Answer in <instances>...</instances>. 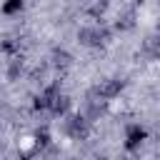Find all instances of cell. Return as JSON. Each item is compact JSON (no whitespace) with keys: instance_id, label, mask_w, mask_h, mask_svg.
<instances>
[{"instance_id":"cell-11","label":"cell","mask_w":160,"mask_h":160,"mask_svg":"<svg viewBox=\"0 0 160 160\" xmlns=\"http://www.w3.org/2000/svg\"><path fill=\"white\" fill-rule=\"evenodd\" d=\"M22 70H25V60L20 58V55H15V58H10L8 60V80H18L20 75H22Z\"/></svg>"},{"instance_id":"cell-16","label":"cell","mask_w":160,"mask_h":160,"mask_svg":"<svg viewBox=\"0 0 160 160\" xmlns=\"http://www.w3.org/2000/svg\"><path fill=\"white\" fill-rule=\"evenodd\" d=\"M95 160H110V158H108V152H98V155H95Z\"/></svg>"},{"instance_id":"cell-10","label":"cell","mask_w":160,"mask_h":160,"mask_svg":"<svg viewBox=\"0 0 160 160\" xmlns=\"http://www.w3.org/2000/svg\"><path fill=\"white\" fill-rule=\"evenodd\" d=\"M50 65H52L55 70H68V68L72 65V55H70L65 48H52V52H50Z\"/></svg>"},{"instance_id":"cell-12","label":"cell","mask_w":160,"mask_h":160,"mask_svg":"<svg viewBox=\"0 0 160 160\" xmlns=\"http://www.w3.org/2000/svg\"><path fill=\"white\" fill-rule=\"evenodd\" d=\"M22 8H25V0H5V2L0 5V12L8 15V18H12V15L22 12Z\"/></svg>"},{"instance_id":"cell-3","label":"cell","mask_w":160,"mask_h":160,"mask_svg":"<svg viewBox=\"0 0 160 160\" xmlns=\"http://www.w3.org/2000/svg\"><path fill=\"white\" fill-rule=\"evenodd\" d=\"M125 85H128V80H125V78H102L100 82H95V85H92L90 95L102 98V100H112V98H118V95L125 90Z\"/></svg>"},{"instance_id":"cell-7","label":"cell","mask_w":160,"mask_h":160,"mask_svg":"<svg viewBox=\"0 0 160 160\" xmlns=\"http://www.w3.org/2000/svg\"><path fill=\"white\" fill-rule=\"evenodd\" d=\"M140 52H142V58H148V60H158V58H160V32L145 35V40H142V45H140Z\"/></svg>"},{"instance_id":"cell-5","label":"cell","mask_w":160,"mask_h":160,"mask_svg":"<svg viewBox=\"0 0 160 160\" xmlns=\"http://www.w3.org/2000/svg\"><path fill=\"white\" fill-rule=\"evenodd\" d=\"M58 92H60V82H50V85H45V88L35 95L32 108H35V110H50V102L55 100Z\"/></svg>"},{"instance_id":"cell-9","label":"cell","mask_w":160,"mask_h":160,"mask_svg":"<svg viewBox=\"0 0 160 160\" xmlns=\"http://www.w3.org/2000/svg\"><path fill=\"white\" fill-rule=\"evenodd\" d=\"M135 8H125V10H120L118 12V18H115V30L118 32H128V30H132L135 28Z\"/></svg>"},{"instance_id":"cell-14","label":"cell","mask_w":160,"mask_h":160,"mask_svg":"<svg viewBox=\"0 0 160 160\" xmlns=\"http://www.w3.org/2000/svg\"><path fill=\"white\" fill-rule=\"evenodd\" d=\"M108 8H110V0H95V2L88 8V15H90V18H102V15L108 12Z\"/></svg>"},{"instance_id":"cell-2","label":"cell","mask_w":160,"mask_h":160,"mask_svg":"<svg viewBox=\"0 0 160 160\" xmlns=\"http://www.w3.org/2000/svg\"><path fill=\"white\" fill-rule=\"evenodd\" d=\"M90 120L82 115V112H68L65 120H62V132L70 138V140H85L88 132H90Z\"/></svg>"},{"instance_id":"cell-8","label":"cell","mask_w":160,"mask_h":160,"mask_svg":"<svg viewBox=\"0 0 160 160\" xmlns=\"http://www.w3.org/2000/svg\"><path fill=\"white\" fill-rule=\"evenodd\" d=\"M70 108H72V100H70V95H65L62 90L55 95V100L50 102V115H55V118H65L68 112H70Z\"/></svg>"},{"instance_id":"cell-15","label":"cell","mask_w":160,"mask_h":160,"mask_svg":"<svg viewBox=\"0 0 160 160\" xmlns=\"http://www.w3.org/2000/svg\"><path fill=\"white\" fill-rule=\"evenodd\" d=\"M48 145H50V132H48V128L35 130V152H38V150H45Z\"/></svg>"},{"instance_id":"cell-1","label":"cell","mask_w":160,"mask_h":160,"mask_svg":"<svg viewBox=\"0 0 160 160\" xmlns=\"http://www.w3.org/2000/svg\"><path fill=\"white\" fill-rule=\"evenodd\" d=\"M110 28L105 25H82L78 30V42L82 48H90V50H98V48H105L110 42Z\"/></svg>"},{"instance_id":"cell-17","label":"cell","mask_w":160,"mask_h":160,"mask_svg":"<svg viewBox=\"0 0 160 160\" xmlns=\"http://www.w3.org/2000/svg\"><path fill=\"white\" fill-rule=\"evenodd\" d=\"M145 0H132V8H138V5H142Z\"/></svg>"},{"instance_id":"cell-6","label":"cell","mask_w":160,"mask_h":160,"mask_svg":"<svg viewBox=\"0 0 160 160\" xmlns=\"http://www.w3.org/2000/svg\"><path fill=\"white\" fill-rule=\"evenodd\" d=\"M108 102L110 100H102V98H95V95H88V100H85V105H82V115L92 122V120H98L100 115H105V110H108Z\"/></svg>"},{"instance_id":"cell-13","label":"cell","mask_w":160,"mask_h":160,"mask_svg":"<svg viewBox=\"0 0 160 160\" xmlns=\"http://www.w3.org/2000/svg\"><path fill=\"white\" fill-rule=\"evenodd\" d=\"M18 50H20V42H18L15 38H2V40H0V52H2V55L15 58V55H18Z\"/></svg>"},{"instance_id":"cell-18","label":"cell","mask_w":160,"mask_h":160,"mask_svg":"<svg viewBox=\"0 0 160 160\" xmlns=\"http://www.w3.org/2000/svg\"><path fill=\"white\" fill-rule=\"evenodd\" d=\"M158 32H160V20H158Z\"/></svg>"},{"instance_id":"cell-4","label":"cell","mask_w":160,"mask_h":160,"mask_svg":"<svg viewBox=\"0 0 160 160\" xmlns=\"http://www.w3.org/2000/svg\"><path fill=\"white\" fill-rule=\"evenodd\" d=\"M145 140H148V130L140 122H128L125 125V130H122V148L128 152H138Z\"/></svg>"}]
</instances>
